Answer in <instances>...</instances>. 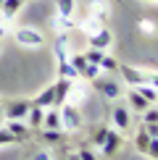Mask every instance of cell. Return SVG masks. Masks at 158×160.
Here are the masks:
<instances>
[{
	"label": "cell",
	"instance_id": "1",
	"mask_svg": "<svg viewBox=\"0 0 158 160\" xmlns=\"http://www.w3.org/2000/svg\"><path fill=\"white\" fill-rule=\"evenodd\" d=\"M92 87H95V92H100V95L105 100H111V102H116L118 97H124V92H121V84L116 82L113 76H95L92 79Z\"/></svg>",
	"mask_w": 158,
	"mask_h": 160
},
{
	"label": "cell",
	"instance_id": "2",
	"mask_svg": "<svg viewBox=\"0 0 158 160\" xmlns=\"http://www.w3.org/2000/svg\"><path fill=\"white\" fill-rule=\"evenodd\" d=\"M61 129L66 131H76V129H82V113H79L76 105H61Z\"/></svg>",
	"mask_w": 158,
	"mask_h": 160
},
{
	"label": "cell",
	"instance_id": "3",
	"mask_svg": "<svg viewBox=\"0 0 158 160\" xmlns=\"http://www.w3.org/2000/svg\"><path fill=\"white\" fill-rule=\"evenodd\" d=\"M32 108V100H11V102H5L3 105V110H5V121H24L26 118V113H29Z\"/></svg>",
	"mask_w": 158,
	"mask_h": 160
},
{
	"label": "cell",
	"instance_id": "4",
	"mask_svg": "<svg viewBox=\"0 0 158 160\" xmlns=\"http://www.w3.org/2000/svg\"><path fill=\"white\" fill-rule=\"evenodd\" d=\"M16 42L24 45V48H42L45 45V37L40 34L37 29H32V26H24V29H16Z\"/></svg>",
	"mask_w": 158,
	"mask_h": 160
},
{
	"label": "cell",
	"instance_id": "5",
	"mask_svg": "<svg viewBox=\"0 0 158 160\" xmlns=\"http://www.w3.org/2000/svg\"><path fill=\"white\" fill-rule=\"evenodd\" d=\"M111 121H113L116 131H129V126H132V113H129V105L116 102V105H113V110H111Z\"/></svg>",
	"mask_w": 158,
	"mask_h": 160
},
{
	"label": "cell",
	"instance_id": "6",
	"mask_svg": "<svg viewBox=\"0 0 158 160\" xmlns=\"http://www.w3.org/2000/svg\"><path fill=\"white\" fill-rule=\"evenodd\" d=\"M118 74H121V79H124L129 87H140V84L148 82V74H142L140 68H134V66H127V63H118Z\"/></svg>",
	"mask_w": 158,
	"mask_h": 160
},
{
	"label": "cell",
	"instance_id": "7",
	"mask_svg": "<svg viewBox=\"0 0 158 160\" xmlns=\"http://www.w3.org/2000/svg\"><path fill=\"white\" fill-rule=\"evenodd\" d=\"M118 147H121V134L116 129H108V134L100 144V158H111L113 152H118Z\"/></svg>",
	"mask_w": 158,
	"mask_h": 160
},
{
	"label": "cell",
	"instance_id": "8",
	"mask_svg": "<svg viewBox=\"0 0 158 160\" xmlns=\"http://www.w3.org/2000/svg\"><path fill=\"white\" fill-rule=\"evenodd\" d=\"M32 102L34 105H40V108H58V102H55V87H45L42 92H40V95L32 100Z\"/></svg>",
	"mask_w": 158,
	"mask_h": 160
},
{
	"label": "cell",
	"instance_id": "9",
	"mask_svg": "<svg viewBox=\"0 0 158 160\" xmlns=\"http://www.w3.org/2000/svg\"><path fill=\"white\" fill-rule=\"evenodd\" d=\"M127 105H129V110H134V113H142V110L148 108L150 102H148V100H145V97L140 95V92L134 89V87H132V89L127 92ZM153 105H155V102H153Z\"/></svg>",
	"mask_w": 158,
	"mask_h": 160
},
{
	"label": "cell",
	"instance_id": "10",
	"mask_svg": "<svg viewBox=\"0 0 158 160\" xmlns=\"http://www.w3.org/2000/svg\"><path fill=\"white\" fill-rule=\"evenodd\" d=\"M76 0H58V18L63 26H71V16H74Z\"/></svg>",
	"mask_w": 158,
	"mask_h": 160
},
{
	"label": "cell",
	"instance_id": "11",
	"mask_svg": "<svg viewBox=\"0 0 158 160\" xmlns=\"http://www.w3.org/2000/svg\"><path fill=\"white\" fill-rule=\"evenodd\" d=\"M111 39H113V37H111V32H108V29H95V32L90 34V48L105 50V48L111 45Z\"/></svg>",
	"mask_w": 158,
	"mask_h": 160
},
{
	"label": "cell",
	"instance_id": "12",
	"mask_svg": "<svg viewBox=\"0 0 158 160\" xmlns=\"http://www.w3.org/2000/svg\"><path fill=\"white\" fill-rule=\"evenodd\" d=\"M42 118H45V108H40V105L32 102V108H29V113H26V118H24V121L29 123V129H32V131H34V129H42Z\"/></svg>",
	"mask_w": 158,
	"mask_h": 160
},
{
	"label": "cell",
	"instance_id": "13",
	"mask_svg": "<svg viewBox=\"0 0 158 160\" xmlns=\"http://www.w3.org/2000/svg\"><path fill=\"white\" fill-rule=\"evenodd\" d=\"M71 84H74V82H71V79H63V76L53 84V87H55V102H58V108L66 102V97H69V92H71Z\"/></svg>",
	"mask_w": 158,
	"mask_h": 160
},
{
	"label": "cell",
	"instance_id": "14",
	"mask_svg": "<svg viewBox=\"0 0 158 160\" xmlns=\"http://www.w3.org/2000/svg\"><path fill=\"white\" fill-rule=\"evenodd\" d=\"M5 123H8L5 129H8L11 134L16 137V142H24V137H29V131H32L26 121H5Z\"/></svg>",
	"mask_w": 158,
	"mask_h": 160
},
{
	"label": "cell",
	"instance_id": "15",
	"mask_svg": "<svg viewBox=\"0 0 158 160\" xmlns=\"http://www.w3.org/2000/svg\"><path fill=\"white\" fill-rule=\"evenodd\" d=\"M42 129H61V110L58 108H45Z\"/></svg>",
	"mask_w": 158,
	"mask_h": 160
},
{
	"label": "cell",
	"instance_id": "16",
	"mask_svg": "<svg viewBox=\"0 0 158 160\" xmlns=\"http://www.w3.org/2000/svg\"><path fill=\"white\" fill-rule=\"evenodd\" d=\"M21 5H24V0H3V3H0V11H3V21H11Z\"/></svg>",
	"mask_w": 158,
	"mask_h": 160
},
{
	"label": "cell",
	"instance_id": "17",
	"mask_svg": "<svg viewBox=\"0 0 158 160\" xmlns=\"http://www.w3.org/2000/svg\"><path fill=\"white\" fill-rule=\"evenodd\" d=\"M150 137L148 131H145V126H140V129H137V137H134V144H137V150L140 152H148V144H150Z\"/></svg>",
	"mask_w": 158,
	"mask_h": 160
},
{
	"label": "cell",
	"instance_id": "18",
	"mask_svg": "<svg viewBox=\"0 0 158 160\" xmlns=\"http://www.w3.org/2000/svg\"><path fill=\"white\" fill-rule=\"evenodd\" d=\"M42 139L48 144H61L63 142V129H42Z\"/></svg>",
	"mask_w": 158,
	"mask_h": 160
},
{
	"label": "cell",
	"instance_id": "19",
	"mask_svg": "<svg viewBox=\"0 0 158 160\" xmlns=\"http://www.w3.org/2000/svg\"><path fill=\"white\" fill-rule=\"evenodd\" d=\"M100 71H103V74H116V71H118V61H116L113 55H108V52H105L103 61H100Z\"/></svg>",
	"mask_w": 158,
	"mask_h": 160
},
{
	"label": "cell",
	"instance_id": "20",
	"mask_svg": "<svg viewBox=\"0 0 158 160\" xmlns=\"http://www.w3.org/2000/svg\"><path fill=\"white\" fill-rule=\"evenodd\" d=\"M134 89H137V92H140V95H142L145 100H148V102H150V105H153V102H155V100H158V89H153V87H150L148 82H145V84H140V87H134Z\"/></svg>",
	"mask_w": 158,
	"mask_h": 160
},
{
	"label": "cell",
	"instance_id": "21",
	"mask_svg": "<svg viewBox=\"0 0 158 160\" xmlns=\"http://www.w3.org/2000/svg\"><path fill=\"white\" fill-rule=\"evenodd\" d=\"M69 63H71V68L76 71V76H82V71L87 68V58L79 52V55H69Z\"/></svg>",
	"mask_w": 158,
	"mask_h": 160
},
{
	"label": "cell",
	"instance_id": "22",
	"mask_svg": "<svg viewBox=\"0 0 158 160\" xmlns=\"http://www.w3.org/2000/svg\"><path fill=\"white\" fill-rule=\"evenodd\" d=\"M84 58H87V63H95V66H100V61H103V55H105V50H97V48H87L82 52Z\"/></svg>",
	"mask_w": 158,
	"mask_h": 160
},
{
	"label": "cell",
	"instance_id": "23",
	"mask_svg": "<svg viewBox=\"0 0 158 160\" xmlns=\"http://www.w3.org/2000/svg\"><path fill=\"white\" fill-rule=\"evenodd\" d=\"M103 71H100V66H95V63H87V68L82 71V79H87V82H92L95 76H100Z\"/></svg>",
	"mask_w": 158,
	"mask_h": 160
},
{
	"label": "cell",
	"instance_id": "24",
	"mask_svg": "<svg viewBox=\"0 0 158 160\" xmlns=\"http://www.w3.org/2000/svg\"><path fill=\"white\" fill-rule=\"evenodd\" d=\"M76 155L82 158V160H105V158H100V155H97V152L92 150V147H82V150L76 152Z\"/></svg>",
	"mask_w": 158,
	"mask_h": 160
},
{
	"label": "cell",
	"instance_id": "25",
	"mask_svg": "<svg viewBox=\"0 0 158 160\" xmlns=\"http://www.w3.org/2000/svg\"><path fill=\"white\" fill-rule=\"evenodd\" d=\"M105 134H108V129H105V126H103V129H97L95 134H92V144H95L97 150H100V144H103V139H105Z\"/></svg>",
	"mask_w": 158,
	"mask_h": 160
},
{
	"label": "cell",
	"instance_id": "26",
	"mask_svg": "<svg viewBox=\"0 0 158 160\" xmlns=\"http://www.w3.org/2000/svg\"><path fill=\"white\" fill-rule=\"evenodd\" d=\"M13 142H16V137H13L8 129H0V147H3V144H13Z\"/></svg>",
	"mask_w": 158,
	"mask_h": 160
},
{
	"label": "cell",
	"instance_id": "27",
	"mask_svg": "<svg viewBox=\"0 0 158 160\" xmlns=\"http://www.w3.org/2000/svg\"><path fill=\"white\" fill-rule=\"evenodd\" d=\"M145 155H150V158H155V160H158V137H153V139H150L148 152H145Z\"/></svg>",
	"mask_w": 158,
	"mask_h": 160
},
{
	"label": "cell",
	"instance_id": "28",
	"mask_svg": "<svg viewBox=\"0 0 158 160\" xmlns=\"http://www.w3.org/2000/svg\"><path fill=\"white\" fill-rule=\"evenodd\" d=\"M32 160H53V155H50L48 150H37L34 155H32Z\"/></svg>",
	"mask_w": 158,
	"mask_h": 160
},
{
	"label": "cell",
	"instance_id": "29",
	"mask_svg": "<svg viewBox=\"0 0 158 160\" xmlns=\"http://www.w3.org/2000/svg\"><path fill=\"white\" fill-rule=\"evenodd\" d=\"M142 126H145V131L150 137H158V123H142Z\"/></svg>",
	"mask_w": 158,
	"mask_h": 160
},
{
	"label": "cell",
	"instance_id": "30",
	"mask_svg": "<svg viewBox=\"0 0 158 160\" xmlns=\"http://www.w3.org/2000/svg\"><path fill=\"white\" fill-rule=\"evenodd\" d=\"M148 84L153 87V89H158V74H148Z\"/></svg>",
	"mask_w": 158,
	"mask_h": 160
},
{
	"label": "cell",
	"instance_id": "31",
	"mask_svg": "<svg viewBox=\"0 0 158 160\" xmlns=\"http://www.w3.org/2000/svg\"><path fill=\"white\" fill-rule=\"evenodd\" d=\"M140 26H142V29H145V32H150V34H153V32H155V26H153V24H150V21H142Z\"/></svg>",
	"mask_w": 158,
	"mask_h": 160
},
{
	"label": "cell",
	"instance_id": "32",
	"mask_svg": "<svg viewBox=\"0 0 158 160\" xmlns=\"http://www.w3.org/2000/svg\"><path fill=\"white\" fill-rule=\"evenodd\" d=\"M5 123V110H3V105H0V126Z\"/></svg>",
	"mask_w": 158,
	"mask_h": 160
},
{
	"label": "cell",
	"instance_id": "33",
	"mask_svg": "<svg viewBox=\"0 0 158 160\" xmlns=\"http://www.w3.org/2000/svg\"><path fill=\"white\" fill-rule=\"evenodd\" d=\"M66 160H82V158H79V155H76V152H71V155H69V158H66Z\"/></svg>",
	"mask_w": 158,
	"mask_h": 160
},
{
	"label": "cell",
	"instance_id": "34",
	"mask_svg": "<svg viewBox=\"0 0 158 160\" xmlns=\"http://www.w3.org/2000/svg\"><path fill=\"white\" fill-rule=\"evenodd\" d=\"M0 42H3V32H0Z\"/></svg>",
	"mask_w": 158,
	"mask_h": 160
},
{
	"label": "cell",
	"instance_id": "35",
	"mask_svg": "<svg viewBox=\"0 0 158 160\" xmlns=\"http://www.w3.org/2000/svg\"><path fill=\"white\" fill-rule=\"evenodd\" d=\"M0 105H3V97H0Z\"/></svg>",
	"mask_w": 158,
	"mask_h": 160
},
{
	"label": "cell",
	"instance_id": "36",
	"mask_svg": "<svg viewBox=\"0 0 158 160\" xmlns=\"http://www.w3.org/2000/svg\"><path fill=\"white\" fill-rule=\"evenodd\" d=\"M153 3H158V0H153Z\"/></svg>",
	"mask_w": 158,
	"mask_h": 160
},
{
	"label": "cell",
	"instance_id": "37",
	"mask_svg": "<svg viewBox=\"0 0 158 160\" xmlns=\"http://www.w3.org/2000/svg\"><path fill=\"white\" fill-rule=\"evenodd\" d=\"M155 105H158V100H155Z\"/></svg>",
	"mask_w": 158,
	"mask_h": 160
},
{
	"label": "cell",
	"instance_id": "38",
	"mask_svg": "<svg viewBox=\"0 0 158 160\" xmlns=\"http://www.w3.org/2000/svg\"><path fill=\"white\" fill-rule=\"evenodd\" d=\"M0 3H3V0H0Z\"/></svg>",
	"mask_w": 158,
	"mask_h": 160
},
{
	"label": "cell",
	"instance_id": "39",
	"mask_svg": "<svg viewBox=\"0 0 158 160\" xmlns=\"http://www.w3.org/2000/svg\"><path fill=\"white\" fill-rule=\"evenodd\" d=\"M63 160H66V158H63Z\"/></svg>",
	"mask_w": 158,
	"mask_h": 160
}]
</instances>
